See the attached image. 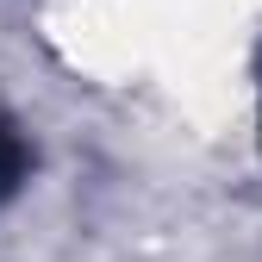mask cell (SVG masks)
Instances as JSON below:
<instances>
[{
    "mask_svg": "<svg viewBox=\"0 0 262 262\" xmlns=\"http://www.w3.org/2000/svg\"><path fill=\"white\" fill-rule=\"evenodd\" d=\"M25 175H31V144H25V131L0 113V206L25 187Z\"/></svg>",
    "mask_w": 262,
    "mask_h": 262,
    "instance_id": "6da1fadb",
    "label": "cell"
}]
</instances>
